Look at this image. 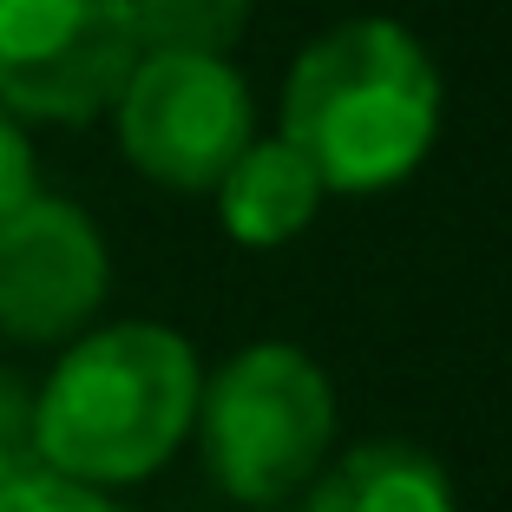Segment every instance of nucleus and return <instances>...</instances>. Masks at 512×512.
I'll return each instance as SVG.
<instances>
[{
	"instance_id": "obj_1",
	"label": "nucleus",
	"mask_w": 512,
	"mask_h": 512,
	"mask_svg": "<svg viewBox=\"0 0 512 512\" xmlns=\"http://www.w3.org/2000/svg\"><path fill=\"white\" fill-rule=\"evenodd\" d=\"M447 119L440 66L401 20L355 14L296 53L283 79V138L342 197L407 184Z\"/></svg>"
},
{
	"instance_id": "obj_2",
	"label": "nucleus",
	"mask_w": 512,
	"mask_h": 512,
	"mask_svg": "<svg viewBox=\"0 0 512 512\" xmlns=\"http://www.w3.org/2000/svg\"><path fill=\"white\" fill-rule=\"evenodd\" d=\"M204 368L165 322H106L66 342L33 394V453L46 473L79 486H138L197 427Z\"/></svg>"
},
{
	"instance_id": "obj_3",
	"label": "nucleus",
	"mask_w": 512,
	"mask_h": 512,
	"mask_svg": "<svg viewBox=\"0 0 512 512\" xmlns=\"http://www.w3.org/2000/svg\"><path fill=\"white\" fill-rule=\"evenodd\" d=\"M191 434L217 493L270 512L335 460V388L309 348L250 342L204 375Z\"/></svg>"
},
{
	"instance_id": "obj_4",
	"label": "nucleus",
	"mask_w": 512,
	"mask_h": 512,
	"mask_svg": "<svg viewBox=\"0 0 512 512\" xmlns=\"http://www.w3.org/2000/svg\"><path fill=\"white\" fill-rule=\"evenodd\" d=\"M125 165L165 191H211L256 138L250 79L211 53H138L112 99Z\"/></svg>"
},
{
	"instance_id": "obj_5",
	"label": "nucleus",
	"mask_w": 512,
	"mask_h": 512,
	"mask_svg": "<svg viewBox=\"0 0 512 512\" xmlns=\"http://www.w3.org/2000/svg\"><path fill=\"white\" fill-rule=\"evenodd\" d=\"M132 66V0H0V106L14 119L92 125Z\"/></svg>"
},
{
	"instance_id": "obj_6",
	"label": "nucleus",
	"mask_w": 512,
	"mask_h": 512,
	"mask_svg": "<svg viewBox=\"0 0 512 512\" xmlns=\"http://www.w3.org/2000/svg\"><path fill=\"white\" fill-rule=\"evenodd\" d=\"M112 289L106 237L79 204L33 191L0 217V335L53 348L92 329Z\"/></svg>"
},
{
	"instance_id": "obj_7",
	"label": "nucleus",
	"mask_w": 512,
	"mask_h": 512,
	"mask_svg": "<svg viewBox=\"0 0 512 512\" xmlns=\"http://www.w3.org/2000/svg\"><path fill=\"white\" fill-rule=\"evenodd\" d=\"M211 197H217V224H224L230 243H243V250H276V243H296L302 230L316 224L329 184H322V171L276 132V138H250L243 158L211 184Z\"/></svg>"
},
{
	"instance_id": "obj_8",
	"label": "nucleus",
	"mask_w": 512,
	"mask_h": 512,
	"mask_svg": "<svg viewBox=\"0 0 512 512\" xmlns=\"http://www.w3.org/2000/svg\"><path fill=\"white\" fill-rule=\"evenodd\" d=\"M302 512H460V499L434 453L407 440H362L309 480Z\"/></svg>"
},
{
	"instance_id": "obj_9",
	"label": "nucleus",
	"mask_w": 512,
	"mask_h": 512,
	"mask_svg": "<svg viewBox=\"0 0 512 512\" xmlns=\"http://www.w3.org/2000/svg\"><path fill=\"white\" fill-rule=\"evenodd\" d=\"M256 0H132L138 53H211L230 60V46L250 33Z\"/></svg>"
},
{
	"instance_id": "obj_10",
	"label": "nucleus",
	"mask_w": 512,
	"mask_h": 512,
	"mask_svg": "<svg viewBox=\"0 0 512 512\" xmlns=\"http://www.w3.org/2000/svg\"><path fill=\"white\" fill-rule=\"evenodd\" d=\"M0 512H119L99 486H79V480H60V473H20L14 486H0Z\"/></svg>"
},
{
	"instance_id": "obj_11",
	"label": "nucleus",
	"mask_w": 512,
	"mask_h": 512,
	"mask_svg": "<svg viewBox=\"0 0 512 512\" xmlns=\"http://www.w3.org/2000/svg\"><path fill=\"white\" fill-rule=\"evenodd\" d=\"M33 467H40V453H33V394L20 375H0V486H14Z\"/></svg>"
},
{
	"instance_id": "obj_12",
	"label": "nucleus",
	"mask_w": 512,
	"mask_h": 512,
	"mask_svg": "<svg viewBox=\"0 0 512 512\" xmlns=\"http://www.w3.org/2000/svg\"><path fill=\"white\" fill-rule=\"evenodd\" d=\"M33 191H40V178H33V145H27V132H20V119L0 106V217L14 211V204H27Z\"/></svg>"
}]
</instances>
